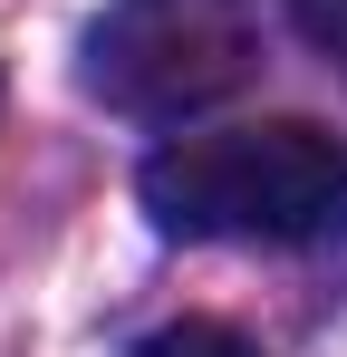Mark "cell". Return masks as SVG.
Returning <instances> with one entry per match:
<instances>
[{"instance_id": "obj_1", "label": "cell", "mask_w": 347, "mask_h": 357, "mask_svg": "<svg viewBox=\"0 0 347 357\" xmlns=\"http://www.w3.org/2000/svg\"><path fill=\"white\" fill-rule=\"evenodd\" d=\"M145 213L174 241H241V251H318L347 241V135L309 116H261L222 135H183L145 165Z\"/></svg>"}, {"instance_id": "obj_2", "label": "cell", "mask_w": 347, "mask_h": 357, "mask_svg": "<svg viewBox=\"0 0 347 357\" xmlns=\"http://www.w3.org/2000/svg\"><path fill=\"white\" fill-rule=\"evenodd\" d=\"M261 68V10L251 0H107L87 20V97L135 126H183L251 87Z\"/></svg>"}, {"instance_id": "obj_3", "label": "cell", "mask_w": 347, "mask_h": 357, "mask_svg": "<svg viewBox=\"0 0 347 357\" xmlns=\"http://www.w3.org/2000/svg\"><path fill=\"white\" fill-rule=\"evenodd\" d=\"M135 357H261L241 328H222V319H174V328H155Z\"/></svg>"}, {"instance_id": "obj_4", "label": "cell", "mask_w": 347, "mask_h": 357, "mask_svg": "<svg viewBox=\"0 0 347 357\" xmlns=\"http://www.w3.org/2000/svg\"><path fill=\"white\" fill-rule=\"evenodd\" d=\"M299 10V29H309V49H328V59L347 68V0H289Z\"/></svg>"}]
</instances>
